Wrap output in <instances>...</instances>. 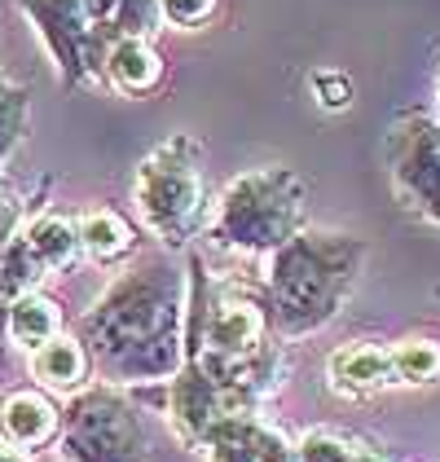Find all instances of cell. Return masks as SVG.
I'll return each instance as SVG.
<instances>
[{"label": "cell", "instance_id": "cell-26", "mask_svg": "<svg viewBox=\"0 0 440 462\" xmlns=\"http://www.w3.org/2000/svg\"><path fill=\"white\" fill-rule=\"evenodd\" d=\"M357 462H388V458H383L379 449H370V445H366V449H362V458H357Z\"/></svg>", "mask_w": 440, "mask_h": 462}, {"label": "cell", "instance_id": "cell-21", "mask_svg": "<svg viewBox=\"0 0 440 462\" xmlns=\"http://www.w3.org/2000/svg\"><path fill=\"white\" fill-rule=\"evenodd\" d=\"M220 14V0H159V18L177 32H198Z\"/></svg>", "mask_w": 440, "mask_h": 462}, {"label": "cell", "instance_id": "cell-22", "mask_svg": "<svg viewBox=\"0 0 440 462\" xmlns=\"http://www.w3.org/2000/svg\"><path fill=\"white\" fill-rule=\"evenodd\" d=\"M159 0H119V14H115V36H154L159 27Z\"/></svg>", "mask_w": 440, "mask_h": 462}, {"label": "cell", "instance_id": "cell-15", "mask_svg": "<svg viewBox=\"0 0 440 462\" xmlns=\"http://www.w3.org/2000/svg\"><path fill=\"white\" fill-rule=\"evenodd\" d=\"M27 247L36 251V260L44 264V273H67L84 260V243H79V220L58 212H40L23 225Z\"/></svg>", "mask_w": 440, "mask_h": 462}, {"label": "cell", "instance_id": "cell-13", "mask_svg": "<svg viewBox=\"0 0 440 462\" xmlns=\"http://www.w3.org/2000/svg\"><path fill=\"white\" fill-rule=\"evenodd\" d=\"M75 220H79L84 255H88L93 264H124V260H133L137 247H142L137 225L124 212H115V208H88V212L75 216Z\"/></svg>", "mask_w": 440, "mask_h": 462}, {"label": "cell", "instance_id": "cell-24", "mask_svg": "<svg viewBox=\"0 0 440 462\" xmlns=\"http://www.w3.org/2000/svg\"><path fill=\"white\" fill-rule=\"evenodd\" d=\"M23 225H27V203H23V194H18L9 180L0 177V247H5L9 238H18Z\"/></svg>", "mask_w": 440, "mask_h": 462}, {"label": "cell", "instance_id": "cell-7", "mask_svg": "<svg viewBox=\"0 0 440 462\" xmlns=\"http://www.w3.org/2000/svg\"><path fill=\"white\" fill-rule=\"evenodd\" d=\"M388 172L405 208L440 225V119L427 110L401 115L388 133Z\"/></svg>", "mask_w": 440, "mask_h": 462}, {"label": "cell", "instance_id": "cell-9", "mask_svg": "<svg viewBox=\"0 0 440 462\" xmlns=\"http://www.w3.org/2000/svg\"><path fill=\"white\" fill-rule=\"evenodd\" d=\"M62 436V405L44 388H14L0 396V440L18 454H40Z\"/></svg>", "mask_w": 440, "mask_h": 462}, {"label": "cell", "instance_id": "cell-18", "mask_svg": "<svg viewBox=\"0 0 440 462\" xmlns=\"http://www.w3.org/2000/svg\"><path fill=\"white\" fill-rule=\"evenodd\" d=\"M32 133V93L0 71V168Z\"/></svg>", "mask_w": 440, "mask_h": 462}, {"label": "cell", "instance_id": "cell-27", "mask_svg": "<svg viewBox=\"0 0 440 462\" xmlns=\"http://www.w3.org/2000/svg\"><path fill=\"white\" fill-rule=\"evenodd\" d=\"M436 119H440V75H436Z\"/></svg>", "mask_w": 440, "mask_h": 462}, {"label": "cell", "instance_id": "cell-2", "mask_svg": "<svg viewBox=\"0 0 440 462\" xmlns=\"http://www.w3.org/2000/svg\"><path fill=\"white\" fill-rule=\"evenodd\" d=\"M366 238L304 229L264 264V300L278 339H304L339 318L366 269Z\"/></svg>", "mask_w": 440, "mask_h": 462}, {"label": "cell", "instance_id": "cell-4", "mask_svg": "<svg viewBox=\"0 0 440 462\" xmlns=\"http://www.w3.org/2000/svg\"><path fill=\"white\" fill-rule=\"evenodd\" d=\"M133 203L142 225L168 251H185L203 225H212V189L203 172V142L172 133L150 150L133 180Z\"/></svg>", "mask_w": 440, "mask_h": 462}, {"label": "cell", "instance_id": "cell-23", "mask_svg": "<svg viewBox=\"0 0 440 462\" xmlns=\"http://www.w3.org/2000/svg\"><path fill=\"white\" fill-rule=\"evenodd\" d=\"M308 84H313V97H317L326 110L353 106V79H348L344 71H317Z\"/></svg>", "mask_w": 440, "mask_h": 462}, {"label": "cell", "instance_id": "cell-14", "mask_svg": "<svg viewBox=\"0 0 440 462\" xmlns=\"http://www.w3.org/2000/svg\"><path fill=\"white\" fill-rule=\"evenodd\" d=\"M5 335H9L18 348L36 353V348H44L49 339L67 335L62 304H58L53 295H44V291H27V295H18L14 304H5Z\"/></svg>", "mask_w": 440, "mask_h": 462}, {"label": "cell", "instance_id": "cell-25", "mask_svg": "<svg viewBox=\"0 0 440 462\" xmlns=\"http://www.w3.org/2000/svg\"><path fill=\"white\" fill-rule=\"evenodd\" d=\"M0 462H32L27 454H18V449H9L5 440H0Z\"/></svg>", "mask_w": 440, "mask_h": 462}, {"label": "cell", "instance_id": "cell-19", "mask_svg": "<svg viewBox=\"0 0 440 462\" xmlns=\"http://www.w3.org/2000/svg\"><path fill=\"white\" fill-rule=\"evenodd\" d=\"M392 370H397V388H427L440 379V344L436 339H401L392 344Z\"/></svg>", "mask_w": 440, "mask_h": 462}, {"label": "cell", "instance_id": "cell-17", "mask_svg": "<svg viewBox=\"0 0 440 462\" xmlns=\"http://www.w3.org/2000/svg\"><path fill=\"white\" fill-rule=\"evenodd\" d=\"M49 273H44V264L36 260V251L27 247V238L18 234V238H9L5 247H0V313H5V304H14L18 295H27V291H40Z\"/></svg>", "mask_w": 440, "mask_h": 462}, {"label": "cell", "instance_id": "cell-8", "mask_svg": "<svg viewBox=\"0 0 440 462\" xmlns=\"http://www.w3.org/2000/svg\"><path fill=\"white\" fill-rule=\"evenodd\" d=\"M229 396L220 388L216 379L207 374V365L198 361L194 353H185L181 370L168 379V423L172 431L181 436L185 449H203L212 427L220 419H229Z\"/></svg>", "mask_w": 440, "mask_h": 462}, {"label": "cell", "instance_id": "cell-3", "mask_svg": "<svg viewBox=\"0 0 440 462\" xmlns=\"http://www.w3.org/2000/svg\"><path fill=\"white\" fill-rule=\"evenodd\" d=\"M308 185L295 168L269 163L234 177L212 212V243L243 255H273L308 225Z\"/></svg>", "mask_w": 440, "mask_h": 462}, {"label": "cell", "instance_id": "cell-20", "mask_svg": "<svg viewBox=\"0 0 440 462\" xmlns=\"http://www.w3.org/2000/svg\"><path fill=\"white\" fill-rule=\"evenodd\" d=\"M366 449V440L335 431V427H313L295 440V462H357Z\"/></svg>", "mask_w": 440, "mask_h": 462}, {"label": "cell", "instance_id": "cell-6", "mask_svg": "<svg viewBox=\"0 0 440 462\" xmlns=\"http://www.w3.org/2000/svg\"><path fill=\"white\" fill-rule=\"evenodd\" d=\"M18 9L40 32L62 84H75V88L102 84L106 53L119 36H115V27L97 23L88 0H18Z\"/></svg>", "mask_w": 440, "mask_h": 462}, {"label": "cell", "instance_id": "cell-11", "mask_svg": "<svg viewBox=\"0 0 440 462\" xmlns=\"http://www.w3.org/2000/svg\"><path fill=\"white\" fill-rule=\"evenodd\" d=\"M326 379L339 396H374L383 388H397L392 348L388 344H344L326 361Z\"/></svg>", "mask_w": 440, "mask_h": 462}, {"label": "cell", "instance_id": "cell-1", "mask_svg": "<svg viewBox=\"0 0 440 462\" xmlns=\"http://www.w3.org/2000/svg\"><path fill=\"white\" fill-rule=\"evenodd\" d=\"M189 269L168 255L133 260L79 318V339L110 388L168 383L185 361Z\"/></svg>", "mask_w": 440, "mask_h": 462}, {"label": "cell", "instance_id": "cell-10", "mask_svg": "<svg viewBox=\"0 0 440 462\" xmlns=\"http://www.w3.org/2000/svg\"><path fill=\"white\" fill-rule=\"evenodd\" d=\"M168 79V62L159 53V44L150 36H119L106 53V71L102 84H110L124 97H150L159 93Z\"/></svg>", "mask_w": 440, "mask_h": 462}, {"label": "cell", "instance_id": "cell-12", "mask_svg": "<svg viewBox=\"0 0 440 462\" xmlns=\"http://www.w3.org/2000/svg\"><path fill=\"white\" fill-rule=\"evenodd\" d=\"M93 374H97L93 353L71 330L32 353V379H36V388L53 392V396H79L84 388H93Z\"/></svg>", "mask_w": 440, "mask_h": 462}, {"label": "cell", "instance_id": "cell-5", "mask_svg": "<svg viewBox=\"0 0 440 462\" xmlns=\"http://www.w3.org/2000/svg\"><path fill=\"white\" fill-rule=\"evenodd\" d=\"M62 462H146L150 436L124 388L93 383L62 405Z\"/></svg>", "mask_w": 440, "mask_h": 462}, {"label": "cell", "instance_id": "cell-16", "mask_svg": "<svg viewBox=\"0 0 440 462\" xmlns=\"http://www.w3.org/2000/svg\"><path fill=\"white\" fill-rule=\"evenodd\" d=\"M207 462H260V414H229L198 449Z\"/></svg>", "mask_w": 440, "mask_h": 462}]
</instances>
